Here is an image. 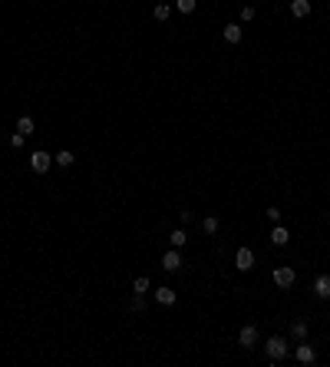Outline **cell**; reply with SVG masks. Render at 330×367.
I'll return each mask as SVG.
<instances>
[{"instance_id": "17", "label": "cell", "mask_w": 330, "mask_h": 367, "mask_svg": "<svg viewBox=\"0 0 330 367\" xmlns=\"http://www.w3.org/2000/svg\"><path fill=\"white\" fill-rule=\"evenodd\" d=\"M198 7V0H175V10L178 13H192Z\"/></svg>"}, {"instance_id": "16", "label": "cell", "mask_w": 330, "mask_h": 367, "mask_svg": "<svg viewBox=\"0 0 330 367\" xmlns=\"http://www.w3.org/2000/svg\"><path fill=\"white\" fill-rule=\"evenodd\" d=\"M291 334H294L297 341H304V337H307V321H294L291 324Z\"/></svg>"}, {"instance_id": "12", "label": "cell", "mask_w": 330, "mask_h": 367, "mask_svg": "<svg viewBox=\"0 0 330 367\" xmlns=\"http://www.w3.org/2000/svg\"><path fill=\"white\" fill-rule=\"evenodd\" d=\"M155 301L168 308V304H175V291H172V288H159V291H155Z\"/></svg>"}, {"instance_id": "6", "label": "cell", "mask_w": 330, "mask_h": 367, "mask_svg": "<svg viewBox=\"0 0 330 367\" xmlns=\"http://www.w3.org/2000/svg\"><path fill=\"white\" fill-rule=\"evenodd\" d=\"M162 268H165V271H178V268H182L178 248H172V252H165V255H162Z\"/></svg>"}, {"instance_id": "18", "label": "cell", "mask_w": 330, "mask_h": 367, "mask_svg": "<svg viewBox=\"0 0 330 367\" xmlns=\"http://www.w3.org/2000/svg\"><path fill=\"white\" fill-rule=\"evenodd\" d=\"M132 291H135V294H145V291H149V278H145V275H139V278L132 281Z\"/></svg>"}, {"instance_id": "15", "label": "cell", "mask_w": 330, "mask_h": 367, "mask_svg": "<svg viewBox=\"0 0 330 367\" xmlns=\"http://www.w3.org/2000/svg\"><path fill=\"white\" fill-rule=\"evenodd\" d=\"M17 133H23V136L33 133V116H20V119H17Z\"/></svg>"}, {"instance_id": "8", "label": "cell", "mask_w": 330, "mask_h": 367, "mask_svg": "<svg viewBox=\"0 0 330 367\" xmlns=\"http://www.w3.org/2000/svg\"><path fill=\"white\" fill-rule=\"evenodd\" d=\"M297 361H300V364H314V361H317L314 347H310V344H304V341H297Z\"/></svg>"}, {"instance_id": "23", "label": "cell", "mask_w": 330, "mask_h": 367, "mask_svg": "<svg viewBox=\"0 0 330 367\" xmlns=\"http://www.w3.org/2000/svg\"><path fill=\"white\" fill-rule=\"evenodd\" d=\"M241 20H244V23L254 20V7H241Z\"/></svg>"}, {"instance_id": "11", "label": "cell", "mask_w": 330, "mask_h": 367, "mask_svg": "<svg viewBox=\"0 0 330 367\" xmlns=\"http://www.w3.org/2000/svg\"><path fill=\"white\" fill-rule=\"evenodd\" d=\"M291 13H294L297 20L307 17V13H310V0H291Z\"/></svg>"}, {"instance_id": "24", "label": "cell", "mask_w": 330, "mask_h": 367, "mask_svg": "<svg viewBox=\"0 0 330 367\" xmlns=\"http://www.w3.org/2000/svg\"><path fill=\"white\" fill-rule=\"evenodd\" d=\"M188 222H192V212H178V225H182V228H185Z\"/></svg>"}, {"instance_id": "7", "label": "cell", "mask_w": 330, "mask_h": 367, "mask_svg": "<svg viewBox=\"0 0 330 367\" xmlns=\"http://www.w3.org/2000/svg\"><path fill=\"white\" fill-rule=\"evenodd\" d=\"M314 294L324 298V301L330 298V275H317V278H314Z\"/></svg>"}, {"instance_id": "21", "label": "cell", "mask_w": 330, "mask_h": 367, "mask_svg": "<svg viewBox=\"0 0 330 367\" xmlns=\"http://www.w3.org/2000/svg\"><path fill=\"white\" fill-rule=\"evenodd\" d=\"M267 219H271V225H277V222H281V209L271 205V209H267Z\"/></svg>"}, {"instance_id": "14", "label": "cell", "mask_w": 330, "mask_h": 367, "mask_svg": "<svg viewBox=\"0 0 330 367\" xmlns=\"http://www.w3.org/2000/svg\"><path fill=\"white\" fill-rule=\"evenodd\" d=\"M168 242H172V248H182V245L188 242V235H185V228H175V232L168 235Z\"/></svg>"}, {"instance_id": "9", "label": "cell", "mask_w": 330, "mask_h": 367, "mask_svg": "<svg viewBox=\"0 0 330 367\" xmlns=\"http://www.w3.org/2000/svg\"><path fill=\"white\" fill-rule=\"evenodd\" d=\"M287 242H291V232H287V228H281V225H274V228H271V245L284 248Z\"/></svg>"}, {"instance_id": "4", "label": "cell", "mask_w": 330, "mask_h": 367, "mask_svg": "<svg viewBox=\"0 0 330 367\" xmlns=\"http://www.w3.org/2000/svg\"><path fill=\"white\" fill-rule=\"evenodd\" d=\"M234 268H238V271H251L254 268V252L251 248H238V252H234Z\"/></svg>"}, {"instance_id": "22", "label": "cell", "mask_w": 330, "mask_h": 367, "mask_svg": "<svg viewBox=\"0 0 330 367\" xmlns=\"http://www.w3.org/2000/svg\"><path fill=\"white\" fill-rule=\"evenodd\" d=\"M23 139H27L23 133H13V136H10V146H13V149H20V146H23Z\"/></svg>"}, {"instance_id": "20", "label": "cell", "mask_w": 330, "mask_h": 367, "mask_svg": "<svg viewBox=\"0 0 330 367\" xmlns=\"http://www.w3.org/2000/svg\"><path fill=\"white\" fill-rule=\"evenodd\" d=\"M201 228H205L208 235H215V232H218V219H215V215H208V219L201 222Z\"/></svg>"}, {"instance_id": "3", "label": "cell", "mask_w": 330, "mask_h": 367, "mask_svg": "<svg viewBox=\"0 0 330 367\" xmlns=\"http://www.w3.org/2000/svg\"><path fill=\"white\" fill-rule=\"evenodd\" d=\"M238 344H241L244 351L258 347V328H254V324H244V328H241V334H238Z\"/></svg>"}, {"instance_id": "19", "label": "cell", "mask_w": 330, "mask_h": 367, "mask_svg": "<svg viewBox=\"0 0 330 367\" xmlns=\"http://www.w3.org/2000/svg\"><path fill=\"white\" fill-rule=\"evenodd\" d=\"M168 13H172V7H168V3H159V7L152 10V17L155 20H168Z\"/></svg>"}, {"instance_id": "10", "label": "cell", "mask_w": 330, "mask_h": 367, "mask_svg": "<svg viewBox=\"0 0 330 367\" xmlns=\"http://www.w3.org/2000/svg\"><path fill=\"white\" fill-rule=\"evenodd\" d=\"M221 34H225L228 43H241V23H225V30H221Z\"/></svg>"}, {"instance_id": "1", "label": "cell", "mask_w": 330, "mask_h": 367, "mask_svg": "<svg viewBox=\"0 0 330 367\" xmlns=\"http://www.w3.org/2000/svg\"><path fill=\"white\" fill-rule=\"evenodd\" d=\"M264 351H267V357H271V361H284V357H287V341L281 337V334H274V337H267Z\"/></svg>"}, {"instance_id": "2", "label": "cell", "mask_w": 330, "mask_h": 367, "mask_svg": "<svg viewBox=\"0 0 330 367\" xmlns=\"http://www.w3.org/2000/svg\"><path fill=\"white\" fill-rule=\"evenodd\" d=\"M50 166H53V156H50V152H43V149H36V152L30 156V169L36 172V176H43Z\"/></svg>"}, {"instance_id": "5", "label": "cell", "mask_w": 330, "mask_h": 367, "mask_svg": "<svg viewBox=\"0 0 330 367\" xmlns=\"http://www.w3.org/2000/svg\"><path fill=\"white\" fill-rule=\"evenodd\" d=\"M294 278H297L294 268H287V265L274 271V285H277V288H291V285H294Z\"/></svg>"}, {"instance_id": "13", "label": "cell", "mask_w": 330, "mask_h": 367, "mask_svg": "<svg viewBox=\"0 0 330 367\" xmlns=\"http://www.w3.org/2000/svg\"><path fill=\"white\" fill-rule=\"evenodd\" d=\"M53 162H60V166H63V169H69V166H73V162H76V156H73L69 149H60V152H56V156H53Z\"/></svg>"}]
</instances>
